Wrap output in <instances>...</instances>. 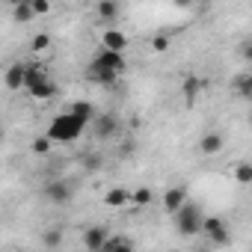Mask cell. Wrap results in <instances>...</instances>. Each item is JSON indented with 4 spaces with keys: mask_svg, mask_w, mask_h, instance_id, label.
<instances>
[{
    "mask_svg": "<svg viewBox=\"0 0 252 252\" xmlns=\"http://www.w3.org/2000/svg\"><path fill=\"white\" fill-rule=\"evenodd\" d=\"M83 131H86V122L65 110V113H60V116L48 125V131H45V134H48L51 143H74Z\"/></svg>",
    "mask_w": 252,
    "mask_h": 252,
    "instance_id": "6da1fadb",
    "label": "cell"
},
{
    "mask_svg": "<svg viewBox=\"0 0 252 252\" xmlns=\"http://www.w3.org/2000/svg\"><path fill=\"white\" fill-rule=\"evenodd\" d=\"M172 217H175V228H178V234L193 237V234L202 231V211H199L193 202H184Z\"/></svg>",
    "mask_w": 252,
    "mask_h": 252,
    "instance_id": "7a4b0ae2",
    "label": "cell"
},
{
    "mask_svg": "<svg viewBox=\"0 0 252 252\" xmlns=\"http://www.w3.org/2000/svg\"><path fill=\"white\" fill-rule=\"evenodd\" d=\"M92 134H95L98 140L116 137V134H119V116H113V113H95V116H92Z\"/></svg>",
    "mask_w": 252,
    "mask_h": 252,
    "instance_id": "3957f363",
    "label": "cell"
},
{
    "mask_svg": "<svg viewBox=\"0 0 252 252\" xmlns=\"http://www.w3.org/2000/svg\"><path fill=\"white\" fill-rule=\"evenodd\" d=\"M202 231L217 243V246H225L228 240H231V234H228V225L220 220V217H202Z\"/></svg>",
    "mask_w": 252,
    "mask_h": 252,
    "instance_id": "277c9868",
    "label": "cell"
},
{
    "mask_svg": "<svg viewBox=\"0 0 252 252\" xmlns=\"http://www.w3.org/2000/svg\"><path fill=\"white\" fill-rule=\"evenodd\" d=\"M119 74H122V71L107 68V65H98V63H89V65H86V80L101 83V86H116V83H119Z\"/></svg>",
    "mask_w": 252,
    "mask_h": 252,
    "instance_id": "5b68a950",
    "label": "cell"
},
{
    "mask_svg": "<svg viewBox=\"0 0 252 252\" xmlns=\"http://www.w3.org/2000/svg\"><path fill=\"white\" fill-rule=\"evenodd\" d=\"M71 184L68 181H63V178H54V181H48L45 184V199L48 202H54V205H65L68 199H71Z\"/></svg>",
    "mask_w": 252,
    "mask_h": 252,
    "instance_id": "8992f818",
    "label": "cell"
},
{
    "mask_svg": "<svg viewBox=\"0 0 252 252\" xmlns=\"http://www.w3.org/2000/svg\"><path fill=\"white\" fill-rule=\"evenodd\" d=\"M80 240H83L86 249L101 252V246H104V240H107V228H104V225H89V228H83Z\"/></svg>",
    "mask_w": 252,
    "mask_h": 252,
    "instance_id": "52a82bcc",
    "label": "cell"
},
{
    "mask_svg": "<svg viewBox=\"0 0 252 252\" xmlns=\"http://www.w3.org/2000/svg\"><path fill=\"white\" fill-rule=\"evenodd\" d=\"M24 65H27V63H12V65L3 71V86H6L9 92L24 89Z\"/></svg>",
    "mask_w": 252,
    "mask_h": 252,
    "instance_id": "ba28073f",
    "label": "cell"
},
{
    "mask_svg": "<svg viewBox=\"0 0 252 252\" xmlns=\"http://www.w3.org/2000/svg\"><path fill=\"white\" fill-rule=\"evenodd\" d=\"M184 202H187V187H181V184H175L163 193V211L166 214H175Z\"/></svg>",
    "mask_w": 252,
    "mask_h": 252,
    "instance_id": "9c48e42d",
    "label": "cell"
},
{
    "mask_svg": "<svg viewBox=\"0 0 252 252\" xmlns=\"http://www.w3.org/2000/svg\"><path fill=\"white\" fill-rule=\"evenodd\" d=\"M92 63H98V65H107V68H116V71H125V57H122V51L101 48V51L95 54V60H92Z\"/></svg>",
    "mask_w": 252,
    "mask_h": 252,
    "instance_id": "30bf717a",
    "label": "cell"
},
{
    "mask_svg": "<svg viewBox=\"0 0 252 252\" xmlns=\"http://www.w3.org/2000/svg\"><path fill=\"white\" fill-rule=\"evenodd\" d=\"M205 86H208V83H205L202 77H196V74H187V77L181 80V92H184V101H187V104H193V101H196V95H199Z\"/></svg>",
    "mask_w": 252,
    "mask_h": 252,
    "instance_id": "8fae6325",
    "label": "cell"
},
{
    "mask_svg": "<svg viewBox=\"0 0 252 252\" xmlns=\"http://www.w3.org/2000/svg\"><path fill=\"white\" fill-rule=\"evenodd\" d=\"M101 45H104V48H110V51H125V45H128V36H125L122 30L107 27V30H104V36H101Z\"/></svg>",
    "mask_w": 252,
    "mask_h": 252,
    "instance_id": "7c38bea8",
    "label": "cell"
},
{
    "mask_svg": "<svg viewBox=\"0 0 252 252\" xmlns=\"http://www.w3.org/2000/svg\"><path fill=\"white\" fill-rule=\"evenodd\" d=\"M27 92H30V95L36 98V101H48V98H54V95H57V83L45 77V80H39L36 86H30Z\"/></svg>",
    "mask_w": 252,
    "mask_h": 252,
    "instance_id": "4fadbf2b",
    "label": "cell"
},
{
    "mask_svg": "<svg viewBox=\"0 0 252 252\" xmlns=\"http://www.w3.org/2000/svg\"><path fill=\"white\" fill-rule=\"evenodd\" d=\"M199 149H202L205 155H217V152H222V134H217V131H208V134H202V140H199Z\"/></svg>",
    "mask_w": 252,
    "mask_h": 252,
    "instance_id": "5bb4252c",
    "label": "cell"
},
{
    "mask_svg": "<svg viewBox=\"0 0 252 252\" xmlns=\"http://www.w3.org/2000/svg\"><path fill=\"white\" fill-rule=\"evenodd\" d=\"M95 12H98V18L101 21H116L119 18V0H98V6H95Z\"/></svg>",
    "mask_w": 252,
    "mask_h": 252,
    "instance_id": "9a60e30c",
    "label": "cell"
},
{
    "mask_svg": "<svg viewBox=\"0 0 252 252\" xmlns=\"http://www.w3.org/2000/svg\"><path fill=\"white\" fill-rule=\"evenodd\" d=\"M12 18H15L18 24H30V21L36 18V12H33V6H30V0H15V6H12Z\"/></svg>",
    "mask_w": 252,
    "mask_h": 252,
    "instance_id": "2e32d148",
    "label": "cell"
},
{
    "mask_svg": "<svg viewBox=\"0 0 252 252\" xmlns=\"http://www.w3.org/2000/svg\"><path fill=\"white\" fill-rule=\"evenodd\" d=\"M128 249H134L131 237H110V234H107V240L101 246V252H128Z\"/></svg>",
    "mask_w": 252,
    "mask_h": 252,
    "instance_id": "e0dca14e",
    "label": "cell"
},
{
    "mask_svg": "<svg viewBox=\"0 0 252 252\" xmlns=\"http://www.w3.org/2000/svg\"><path fill=\"white\" fill-rule=\"evenodd\" d=\"M104 202H107L110 208H125V205L131 202V193H128V190H122V187H113V190H107Z\"/></svg>",
    "mask_w": 252,
    "mask_h": 252,
    "instance_id": "ac0fdd59",
    "label": "cell"
},
{
    "mask_svg": "<svg viewBox=\"0 0 252 252\" xmlns=\"http://www.w3.org/2000/svg\"><path fill=\"white\" fill-rule=\"evenodd\" d=\"M68 113H74L77 119H83V122L89 125V122H92V116H95V107H92L89 101H74V104L68 107Z\"/></svg>",
    "mask_w": 252,
    "mask_h": 252,
    "instance_id": "d6986e66",
    "label": "cell"
},
{
    "mask_svg": "<svg viewBox=\"0 0 252 252\" xmlns=\"http://www.w3.org/2000/svg\"><path fill=\"white\" fill-rule=\"evenodd\" d=\"M234 89H237V95H240V98H249V95H252V74H249V71H243V74L234 80Z\"/></svg>",
    "mask_w": 252,
    "mask_h": 252,
    "instance_id": "ffe728a7",
    "label": "cell"
},
{
    "mask_svg": "<svg viewBox=\"0 0 252 252\" xmlns=\"http://www.w3.org/2000/svg\"><path fill=\"white\" fill-rule=\"evenodd\" d=\"M152 199H155V193H152L149 187H140V190H134V193H131V202H134L137 208H146V205H152Z\"/></svg>",
    "mask_w": 252,
    "mask_h": 252,
    "instance_id": "44dd1931",
    "label": "cell"
},
{
    "mask_svg": "<svg viewBox=\"0 0 252 252\" xmlns=\"http://www.w3.org/2000/svg\"><path fill=\"white\" fill-rule=\"evenodd\" d=\"M234 181L246 187V184L252 181V166H249V163H237V169H234Z\"/></svg>",
    "mask_w": 252,
    "mask_h": 252,
    "instance_id": "7402d4cb",
    "label": "cell"
},
{
    "mask_svg": "<svg viewBox=\"0 0 252 252\" xmlns=\"http://www.w3.org/2000/svg\"><path fill=\"white\" fill-rule=\"evenodd\" d=\"M42 243H45V246H51V249H54V246H60V243H63V228H48V231H45V237H42Z\"/></svg>",
    "mask_w": 252,
    "mask_h": 252,
    "instance_id": "603a6c76",
    "label": "cell"
},
{
    "mask_svg": "<svg viewBox=\"0 0 252 252\" xmlns=\"http://www.w3.org/2000/svg\"><path fill=\"white\" fill-rule=\"evenodd\" d=\"M30 48H33L36 54H42V51H48V48H51V36H48V33H39V36H33V42H30Z\"/></svg>",
    "mask_w": 252,
    "mask_h": 252,
    "instance_id": "cb8c5ba5",
    "label": "cell"
},
{
    "mask_svg": "<svg viewBox=\"0 0 252 252\" xmlns=\"http://www.w3.org/2000/svg\"><path fill=\"white\" fill-rule=\"evenodd\" d=\"M51 146H54V143L48 140V134H42V137H36V140H33V146H30V149H33L36 155H48V152H51Z\"/></svg>",
    "mask_w": 252,
    "mask_h": 252,
    "instance_id": "d4e9b609",
    "label": "cell"
},
{
    "mask_svg": "<svg viewBox=\"0 0 252 252\" xmlns=\"http://www.w3.org/2000/svg\"><path fill=\"white\" fill-rule=\"evenodd\" d=\"M152 51H155V54L169 51V36H155V39H152Z\"/></svg>",
    "mask_w": 252,
    "mask_h": 252,
    "instance_id": "484cf974",
    "label": "cell"
},
{
    "mask_svg": "<svg viewBox=\"0 0 252 252\" xmlns=\"http://www.w3.org/2000/svg\"><path fill=\"white\" fill-rule=\"evenodd\" d=\"M30 6L36 15H48L51 12V0H30Z\"/></svg>",
    "mask_w": 252,
    "mask_h": 252,
    "instance_id": "4316f807",
    "label": "cell"
},
{
    "mask_svg": "<svg viewBox=\"0 0 252 252\" xmlns=\"http://www.w3.org/2000/svg\"><path fill=\"white\" fill-rule=\"evenodd\" d=\"M172 3H175V6H178V9H190V6H193V3H196V0H172Z\"/></svg>",
    "mask_w": 252,
    "mask_h": 252,
    "instance_id": "83f0119b",
    "label": "cell"
},
{
    "mask_svg": "<svg viewBox=\"0 0 252 252\" xmlns=\"http://www.w3.org/2000/svg\"><path fill=\"white\" fill-rule=\"evenodd\" d=\"M0 140H3V125H0Z\"/></svg>",
    "mask_w": 252,
    "mask_h": 252,
    "instance_id": "f1b7e54d",
    "label": "cell"
}]
</instances>
